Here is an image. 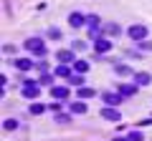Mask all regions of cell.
Listing matches in <instances>:
<instances>
[{
	"mask_svg": "<svg viewBox=\"0 0 152 141\" xmlns=\"http://www.w3.org/2000/svg\"><path fill=\"white\" fill-rule=\"evenodd\" d=\"M26 50L33 53V55H38V58H43V55H46V43L41 38H28L26 40Z\"/></svg>",
	"mask_w": 152,
	"mask_h": 141,
	"instance_id": "obj_1",
	"label": "cell"
},
{
	"mask_svg": "<svg viewBox=\"0 0 152 141\" xmlns=\"http://www.w3.org/2000/svg\"><path fill=\"white\" fill-rule=\"evenodd\" d=\"M127 33H129V38L134 40V43H142V40H147V28H145V25H140V23H134V25H132Z\"/></svg>",
	"mask_w": 152,
	"mask_h": 141,
	"instance_id": "obj_2",
	"label": "cell"
},
{
	"mask_svg": "<svg viewBox=\"0 0 152 141\" xmlns=\"http://www.w3.org/2000/svg\"><path fill=\"white\" fill-rule=\"evenodd\" d=\"M102 119L119 124V121H122V114H119V109H114V106H104V109H102Z\"/></svg>",
	"mask_w": 152,
	"mask_h": 141,
	"instance_id": "obj_3",
	"label": "cell"
},
{
	"mask_svg": "<svg viewBox=\"0 0 152 141\" xmlns=\"http://www.w3.org/2000/svg\"><path fill=\"white\" fill-rule=\"evenodd\" d=\"M26 86H23V96L26 98H38V93H41V86H38L36 81H23Z\"/></svg>",
	"mask_w": 152,
	"mask_h": 141,
	"instance_id": "obj_4",
	"label": "cell"
},
{
	"mask_svg": "<svg viewBox=\"0 0 152 141\" xmlns=\"http://www.w3.org/2000/svg\"><path fill=\"white\" fill-rule=\"evenodd\" d=\"M122 98H124L122 93H114V91H109V93H104V96H102V101L107 103V106H114V109H117V106L122 103Z\"/></svg>",
	"mask_w": 152,
	"mask_h": 141,
	"instance_id": "obj_5",
	"label": "cell"
},
{
	"mask_svg": "<svg viewBox=\"0 0 152 141\" xmlns=\"http://www.w3.org/2000/svg\"><path fill=\"white\" fill-rule=\"evenodd\" d=\"M56 60H58V63H66V65H74L76 55H74V50H58V53H56Z\"/></svg>",
	"mask_w": 152,
	"mask_h": 141,
	"instance_id": "obj_6",
	"label": "cell"
},
{
	"mask_svg": "<svg viewBox=\"0 0 152 141\" xmlns=\"http://www.w3.org/2000/svg\"><path fill=\"white\" fill-rule=\"evenodd\" d=\"M86 25H89V33H91V38H96L99 28H102V20H99V15H86Z\"/></svg>",
	"mask_w": 152,
	"mask_h": 141,
	"instance_id": "obj_7",
	"label": "cell"
},
{
	"mask_svg": "<svg viewBox=\"0 0 152 141\" xmlns=\"http://www.w3.org/2000/svg\"><path fill=\"white\" fill-rule=\"evenodd\" d=\"M69 25H71V28L86 25V15H84V13H71V15H69Z\"/></svg>",
	"mask_w": 152,
	"mask_h": 141,
	"instance_id": "obj_8",
	"label": "cell"
},
{
	"mask_svg": "<svg viewBox=\"0 0 152 141\" xmlns=\"http://www.w3.org/2000/svg\"><path fill=\"white\" fill-rule=\"evenodd\" d=\"M51 96H53V101H66L69 98V88L66 86H53L51 88Z\"/></svg>",
	"mask_w": 152,
	"mask_h": 141,
	"instance_id": "obj_9",
	"label": "cell"
},
{
	"mask_svg": "<svg viewBox=\"0 0 152 141\" xmlns=\"http://www.w3.org/2000/svg\"><path fill=\"white\" fill-rule=\"evenodd\" d=\"M94 50H96V53H109V50H112V40L109 38H96Z\"/></svg>",
	"mask_w": 152,
	"mask_h": 141,
	"instance_id": "obj_10",
	"label": "cell"
},
{
	"mask_svg": "<svg viewBox=\"0 0 152 141\" xmlns=\"http://www.w3.org/2000/svg\"><path fill=\"white\" fill-rule=\"evenodd\" d=\"M53 76H56V78H66V81H69L74 73H71V68H69L66 63H61V65H56V68H53Z\"/></svg>",
	"mask_w": 152,
	"mask_h": 141,
	"instance_id": "obj_11",
	"label": "cell"
},
{
	"mask_svg": "<svg viewBox=\"0 0 152 141\" xmlns=\"http://www.w3.org/2000/svg\"><path fill=\"white\" fill-rule=\"evenodd\" d=\"M69 109H71V114L74 116H81V114H86V103L79 98V101H74V103H69Z\"/></svg>",
	"mask_w": 152,
	"mask_h": 141,
	"instance_id": "obj_12",
	"label": "cell"
},
{
	"mask_svg": "<svg viewBox=\"0 0 152 141\" xmlns=\"http://www.w3.org/2000/svg\"><path fill=\"white\" fill-rule=\"evenodd\" d=\"M134 83H137V86H150L152 76H150V73H145V70H142V73H134Z\"/></svg>",
	"mask_w": 152,
	"mask_h": 141,
	"instance_id": "obj_13",
	"label": "cell"
},
{
	"mask_svg": "<svg viewBox=\"0 0 152 141\" xmlns=\"http://www.w3.org/2000/svg\"><path fill=\"white\" fill-rule=\"evenodd\" d=\"M119 93H122V96H134V93H137V83H122V86H119Z\"/></svg>",
	"mask_w": 152,
	"mask_h": 141,
	"instance_id": "obj_14",
	"label": "cell"
},
{
	"mask_svg": "<svg viewBox=\"0 0 152 141\" xmlns=\"http://www.w3.org/2000/svg\"><path fill=\"white\" fill-rule=\"evenodd\" d=\"M15 68L18 70H31L33 68V60L31 58H15Z\"/></svg>",
	"mask_w": 152,
	"mask_h": 141,
	"instance_id": "obj_15",
	"label": "cell"
},
{
	"mask_svg": "<svg viewBox=\"0 0 152 141\" xmlns=\"http://www.w3.org/2000/svg\"><path fill=\"white\" fill-rule=\"evenodd\" d=\"M84 83H86V81H84V76H81V73H76V76H71V78H69V86L84 88Z\"/></svg>",
	"mask_w": 152,
	"mask_h": 141,
	"instance_id": "obj_16",
	"label": "cell"
},
{
	"mask_svg": "<svg viewBox=\"0 0 152 141\" xmlns=\"http://www.w3.org/2000/svg\"><path fill=\"white\" fill-rule=\"evenodd\" d=\"M76 93H79V98H81V101H84V98H91V96H96V91H94V88H86V86H84V88H79Z\"/></svg>",
	"mask_w": 152,
	"mask_h": 141,
	"instance_id": "obj_17",
	"label": "cell"
},
{
	"mask_svg": "<svg viewBox=\"0 0 152 141\" xmlns=\"http://www.w3.org/2000/svg\"><path fill=\"white\" fill-rule=\"evenodd\" d=\"M104 30H107V33H109V35H117V38H119V33H122V28H119V25H117V23H109V25H107V28H104Z\"/></svg>",
	"mask_w": 152,
	"mask_h": 141,
	"instance_id": "obj_18",
	"label": "cell"
},
{
	"mask_svg": "<svg viewBox=\"0 0 152 141\" xmlns=\"http://www.w3.org/2000/svg\"><path fill=\"white\" fill-rule=\"evenodd\" d=\"M74 68H76V70H79V73H81V76H84V73H86V70H89V63H86V60H81V58H79V60H76V63H74Z\"/></svg>",
	"mask_w": 152,
	"mask_h": 141,
	"instance_id": "obj_19",
	"label": "cell"
},
{
	"mask_svg": "<svg viewBox=\"0 0 152 141\" xmlns=\"http://www.w3.org/2000/svg\"><path fill=\"white\" fill-rule=\"evenodd\" d=\"M18 124H20L18 119H5V124H3V129H5V131H13V129H18Z\"/></svg>",
	"mask_w": 152,
	"mask_h": 141,
	"instance_id": "obj_20",
	"label": "cell"
},
{
	"mask_svg": "<svg viewBox=\"0 0 152 141\" xmlns=\"http://www.w3.org/2000/svg\"><path fill=\"white\" fill-rule=\"evenodd\" d=\"M117 73H119V76H134V73H132V68H129V65H124V63L117 65Z\"/></svg>",
	"mask_w": 152,
	"mask_h": 141,
	"instance_id": "obj_21",
	"label": "cell"
},
{
	"mask_svg": "<svg viewBox=\"0 0 152 141\" xmlns=\"http://www.w3.org/2000/svg\"><path fill=\"white\" fill-rule=\"evenodd\" d=\"M43 111H46V106H43V103H33V106H31V114H33V116H41Z\"/></svg>",
	"mask_w": 152,
	"mask_h": 141,
	"instance_id": "obj_22",
	"label": "cell"
},
{
	"mask_svg": "<svg viewBox=\"0 0 152 141\" xmlns=\"http://www.w3.org/2000/svg\"><path fill=\"white\" fill-rule=\"evenodd\" d=\"M127 139H129V141H145V136H142L140 131H132V134L127 136Z\"/></svg>",
	"mask_w": 152,
	"mask_h": 141,
	"instance_id": "obj_23",
	"label": "cell"
},
{
	"mask_svg": "<svg viewBox=\"0 0 152 141\" xmlns=\"http://www.w3.org/2000/svg\"><path fill=\"white\" fill-rule=\"evenodd\" d=\"M48 38L58 40V38H61V30H58V28H51V30H48Z\"/></svg>",
	"mask_w": 152,
	"mask_h": 141,
	"instance_id": "obj_24",
	"label": "cell"
},
{
	"mask_svg": "<svg viewBox=\"0 0 152 141\" xmlns=\"http://www.w3.org/2000/svg\"><path fill=\"white\" fill-rule=\"evenodd\" d=\"M137 48H142V50H152V40H142V43H137Z\"/></svg>",
	"mask_w": 152,
	"mask_h": 141,
	"instance_id": "obj_25",
	"label": "cell"
},
{
	"mask_svg": "<svg viewBox=\"0 0 152 141\" xmlns=\"http://www.w3.org/2000/svg\"><path fill=\"white\" fill-rule=\"evenodd\" d=\"M69 121H71V116H64V114L56 116V124H69Z\"/></svg>",
	"mask_w": 152,
	"mask_h": 141,
	"instance_id": "obj_26",
	"label": "cell"
},
{
	"mask_svg": "<svg viewBox=\"0 0 152 141\" xmlns=\"http://www.w3.org/2000/svg\"><path fill=\"white\" fill-rule=\"evenodd\" d=\"M84 48H86L84 40H74V50H84Z\"/></svg>",
	"mask_w": 152,
	"mask_h": 141,
	"instance_id": "obj_27",
	"label": "cell"
},
{
	"mask_svg": "<svg viewBox=\"0 0 152 141\" xmlns=\"http://www.w3.org/2000/svg\"><path fill=\"white\" fill-rule=\"evenodd\" d=\"M51 78H53V76H48V73H43V76L38 78V83H51Z\"/></svg>",
	"mask_w": 152,
	"mask_h": 141,
	"instance_id": "obj_28",
	"label": "cell"
},
{
	"mask_svg": "<svg viewBox=\"0 0 152 141\" xmlns=\"http://www.w3.org/2000/svg\"><path fill=\"white\" fill-rule=\"evenodd\" d=\"M48 109L53 111V114H58V111H61V103H48Z\"/></svg>",
	"mask_w": 152,
	"mask_h": 141,
	"instance_id": "obj_29",
	"label": "cell"
},
{
	"mask_svg": "<svg viewBox=\"0 0 152 141\" xmlns=\"http://www.w3.org/2000/svg\"><path fill=\"white\" fill-rule=\"evenodd\" d=\"M114 141H129V139H114Z\"/></svg>",
	"mask_w": 152,
	"mask_h": 141,
	"instance_id": "obj_30",
	"label": "cell"
}]
</instances>
